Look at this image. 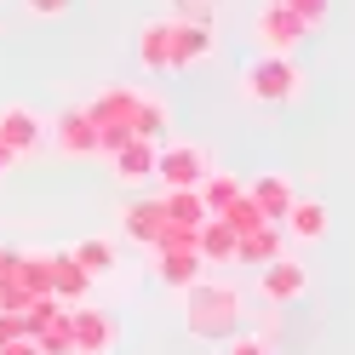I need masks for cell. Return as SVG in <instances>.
Listing matches in <instances>:
<instances>
[{
	"label": "cell",
	"instance_id": "cell-1",
	"mask_svg": "<svg viewBox=\"0 0 355 355\" xmlns=\"http://www.w3.org/2000/svg\"><path fill=\"white\" fill-rule=\"evenodd\" d=\"M241 315H247V304H241V293L235 286H224V281H195V286H184V321H189V332L195 338H235L241 332Z\"/></svg>",
	"mask_w": 355,
	"mask_h": 355
},
{
	"label": "cell",
	"instance_id": "cell-2",
	"mask_svg": "<svg viewBox=\"0 0 355 355\" xmlns=\"http://www.w3.org/2000/svg\"><path fill=\"white\" fill-rule=\"evenodd\" d=\"M241 98L258 103V109H281V103H298L304 98V69L298 58H281V52H263L241 69Z\"/></svg>",
	"mask_w": 355,
	"mask_h": 355
},
{
	"label": "cell",
	"instance_id": "cell-3",
	"mask_svg": "<svg viewBox=\"0 0 355 355\" xmlns=\"http://www.w3.org/2000/svg\"><path fill=\"white\" fill-rule=\"evenodd\" d=\"M207 172H212V155L201 144H189V138H172V144H161V155H155V178H161L166 189H195Z\"/></svg>",
	"mask_w": 355,
	"mask_h": 355
},
{
	"label": "cell",
	"instance_id": "cell-4",
	"mask_svg": "<svg viewBox=\"0 0 355 355\" xmlns=\"http://www.w3.org/2000/svg\"><path fill=\"white\" fill-rule=\"evenodd\" d=\"M252 35H258V46H263V52L293 58V52L304 46L309 24H304V17H293V12L281 6V0H263V6H258V17H252Z\"/></svg>",
	"mask_w": 355,
	"mask_h": 355
},
{
	"label": "cell",
	"instance_id": "cell-5",
	"mask_svg": "<svg viewBox=\"0 0 355 355\" xmlns=\"http://www.w3.org/2000/svg\"><path fill=\"white\" fill-rule=\"evenodd\" d=\"M69 338H75V355H109L121 338V327L109 309H92V304H80L69 309Z\"/></svg>",
	"mask_w": 355,
	"mask_h": 355
},
{
	"label": "cell",
	"instance_id": "cell-6",
	"mask_svg": "<svg viewBox=\"0 0 355 355\" xmlns=\"http://www.w3.org/2000/svg\"><path fill=\"white\" fill-rule=\"evenodd\" d=\"M258 293L270 298V304H293V298L309 293V270H304L293 252H275V258L258 270Z\"/></svg>",
	"mask_w": 355,
	"mask_h": 355
},
{
	"label": "cell",
	"instance_id": "cell-7",
	"mask_svg": "<svg viewBox=\"0 0 355 355\" xmlns=\"http://www.w3.org/2000/svg\"><path fill=\"white\" fill-rule=\"evenodd\" d=\"M212 52H218L212 24H184V17H172V63L166 69H201Z\"/></svg>",
	"mask_w": 355,
	"mask_h": 355
},
{
	"label": "cell",
	"instance_id": "cell-8",
	"mask_svg": "<svg viewBox=\"0 0 355 355\" xmlns=\"http://www.w3.org/2000/svg\"><path fill=\"white\" fill-rule=\"evenodd\" d=\"M247 201L263 212V224H281L286 207L298 201V189H293V178H286V172H258L252 184H247Z\"/></svg>",
	"mask_w": 355,
	"mask_h": 355
},
{
	"label": "cell",
	"instance_id": "cell-9",
	"mask_svg": "<svg viewBox=\"0 0 355 355\" xmlns=\"http://www.w3.org/2000/svg\"><path fill=\"white\" fill-rule=\"evenodd\" d=\"M0 144H12L17 155H35L46 144V121H40L29 103H6L0 109Z\"/></svg>",
	"mask_w": 355,
	"mask_h": 355
},
{
	"label": "cell",
	"instance_id": "cell-10",
	"mask_svg": "<svg viewBox=\"0 0 355 355\" xmlns=\"http://www.w3.org/2000/svg\"><path fill=\"white\" fill-rule=\"evenodd\" d=\"M52 144L63 155H98V126L86 121V109H63L52 121Z\"/></svg>",
	"mask_w": 355,
	"mask_h": 355
},
{
	"label": "cell",
	"instance_id": "cell-11",
	"mask_svg": "<svg viewBox=\"0 0 355 355\" xmlns=\"http://www.w3.org/2000/svg\"><path fill=\"white\" fill-rule=\"evenodd\" d=\"M155 155H161V144H149V138H132L126 149L109 155V166H115L121 184H149L155 178Z\"/></svg>",
	"mask_w": 355,
	"mask_h": 355
},
{
	"label": "cell",
	"instance_id": "cell-12",
	"mask_svg": "<svg viewBox=\"0 0 355 355\" xmlns=\"http://www.w3.org/2000/svg\"><path fill=\"white\" fill-rule=\"evenodd\" d=\"M46 293L58 298V304H80L86 293H92V275L80 270V263L69 258V252H52V275H46Z\"/></svg>",
	"mask_w": 355,
	"mask_h": 355
},
{
	"label": "cell",
	"instance_id": "cell-13",
	"mask_svg": "<svg viewBox=\"0 0 355 355\" xmlns=\"http://www.w3.org/2000/svg\"><path fill=\"white\" fill-rule=\"evenodd\" d=\"M138 63L149 75H166V63H172V17H149L138 29Z\"/></svg>",
	"mask_w": 355,
	"mask_h": 355
},
{
	"label": "cell",
	"instance_id": "cell-14",
	"mask_svg": "<svg viewBox=\"0 0 355 355\" xmlns=\"http://www.w3.org/2000/svg\"><path fill=\"white\" fill-rule=\"evenodd\" d=\"M275 252H286L281 224H258V230H247V235H235V258H241V263H252V270H263Z\"/></svg>",
	"mask_w": 355,
	"mask_h": 355
},
{
	"label": "cell",
	"instance_id": "cell-15",
	"mask_svg": "<svg viewBox=\"0 0 355 355\" xmlns=\"http://www.w3.org/2000/svg\"><path fill=\"white\" fill-rule=\"evenodd\" d=\"M121 230L138 241V247H155V235L166 230V212H161V195H149V201H132L121 212Z\"/></svg>",
	"mask_w": 355,
	"mask_h": 355
},
{
	"label": "cell",
	"instance_id": "cell-16",
	"mask_svg": "<svg viewBox=\"0 0 355 355\" xmlns=\"http://www.w3.org/2000/svg\"><path fill=\"white\" fill-rule=\"evenodd\" d=\"M327 224H332L327 207H321V201H304V195H298V201L286 207V218H281V235H293V241H321Z\"/></svg>",
	"mask_w": 355,
	"mask_h": 355
},
{
	"label": "cell",
	"instance_id": "cell-17",
	"mask_svg": "<svg viewBox=\"0 0 355 355\" xmlns=\"http://www.w3.org/2000/svg\"><path fill=\"white\" fill-rule=\"evenodd\" d=\"M69 258H75L92 281H98V275H115V263H121V252H115V241H109V235H86V241H75Z\"/></svg>",
	"mask_w": 355,
	"mask_h": 355
},
{
	"label": "cell",
	"instance_id": "cell-18",
	"mask_svg": "<svg viewBox=\"0 0 355 355\" xmlns=\"http://www.w3.org/2000/svg\"><path fill=\"white\" fill-rule=\"evenodd\" d=\"M195 252H201V263H235V230L224 218H207L195 230Z\"/></svg>",
	"mask_w": 355,
	"mask_h": 355
},
{
	"label": "cell",
	"instance_id": "cell-19",
	"mask_svg": "<svg viewBox=\"0 0 355 355\" xmlns=\"http://www.w3.org/2000/svg\"><path fill=\"white\" fill-rule=\"evenodd\" d=\"M161 212H166V224H189V230H201V224H207V201H201V189H161Z\"/></svg>",
	"mask_w": 355,
	"mask_h": 355
},
{
	"label": "cell",
	"instance_id": "cell-20",
	"mask_svg": "<svg viewBox=\"0 0 355 355\" xmlns=\"http://www.w3.org/2000/svg\"><path fill=\"white\" fill-rule=\"evenodd\" d=\"M195 189H201V201H207V218L230 212V207L241 201V195H247V184H235V178H224V172H207V178H201Z\"/></svg>",
	"mask_w": 355,
	"mask_h": 355
},
{
	"label": "cell",
	"instance_id": "cell-21",
	"mask_svg": "<svg viewBox=\"0 0 355 355\" xmlns=\"http://www.w3.org/2000/svg\"><path fill=\"white\" fill-rule=\"evenodd\" d=\"M201 270H207V263H201V252H195V247H189V252H161V281L178 286V293L201 281Z\"/></svg>",
	"mask_w": 355,
	"mask_h": 355
},
{
	"label": "cell",
	"instance_id": "cell-22",
	"mask_svg": "<svg viewBox=\"0 0 355 355\" xmlns=\"http://www.w3.org/2000/svg\"><path fill=\"white\" fill-rule=\"evenodd\" d=\"M218 218H224V224H230L235 235H247V230H258V224H263V212H258V207L247 201V195H241V201H235L230 212H218Z\"/></svg>",
	"mask_w": 355,
	"mask_h": 355
},
{
	"label": "cell",
	"instance_id": "cell-23",
	"mask_svg": "<svg viewBox=\"0 0 355 355\" xmlns=\"http://www.w3.org/2000/svg\"><path fill=\"white\" fill-rule=\"evenodd\" d=\"M281 6H286V12H293V17H304V24H309V29H321V24H327V17H332V0H281Z\"/></svg>",
	"mask_w": 355,
	"mask_h": 355
},
{
	"label": "cell",
	"instance_id": "cell-24",
	"mask_svg": "<svg viewBox=\"0 0 355 355\" xmlns=\"http://www.w3.org/2000/svg\"><path fill=\"white\" fill-rule=\"evenodd\" d=\"M24 12L35 17V24H58V17L75 12V0H24Z\"/></svg>",
	"mask_w": 355,
	"mask_h": 355
},
{
	"label": "cell",
	"instance_id": "cell-25",
	"mask_svg": "<svg viewBox=\"0 0 355 355\" xmlns=\"http://www.w3.org/2000/svg\"><path fill=\"white\" fill-rule=\"evenodd\" d=\"M224 355H270V344L258 332H235V338H224Z\"/></svg>",
	"mask_w": 355,
	"mask_h": 355
},
{
	"label": "cell",
	"instance_id": "cell-26",
	"mask_svg": "<svg viewBox=\"0 0 355 355\" xmlns=\"http://www.w3.org/2000/svg\"><path fill=\"white\" fill-rule=\"evenodd\" d=\"M12 338H29V321L17 309H0V344H12Z\"/></svg>",
	"mask_w": 355,
	"mask_h": 355
},
{
	"label": "cell",
	"instance_id": "cell-27",
	"mask_svg": "<svg viewBox=\"0 0 355 355\" xmlns=\"http://www.w3.org/2000/svg\"><path fill=\"white\" fill-rule=\"evenodd\" d=\"M6 281H17V252L0 247V286H6Z\"/></svg>",
	"mask_w": 355,
	"mask_h": 355
},
{
	"label": "cell",
	"instance_id": "cell-28",
	"mask_svg": "<svg viewBox=\"0 0 355 355\" xmlns=\"http://www.w3.org/2000/svg\"><path fill=\"white\" fill-rule=\"evenodd\" d=\"M0 355H40L35 338H12V344H0Z\"/></svg>",
	"mask_w": 355,
	"mask_h": 355
},
{
	"label": "cell",
	"instance_id": "cell-29",
	"mask_svg": "<svg viewBox=\"0 0 355 355\" xmlns=\"http://www.w3.org/2000/svg\"><path fill=\"white\" fill-rule=\"evenodd\" d=\"M17 161H24V155H17V149H12V144H0V172H12V166H17Z\"/></svg>",
	"mask_w": 355,
	"mask_h": 355
},
{
	"label": "cell",
	"instance_id": "cell-30",
	"mask_svg": "<svg viewBox=\"0 0 355 355\" xmlns=\"http://www.w3.org/2000/svg\"><path fill=\"white\" fill-rule=\"evenodd\" d=\"M0 309H6V298H0Z\"/></svg>",
	"mask_w": 355,
	"mask_h": 355
}]
</instances>
